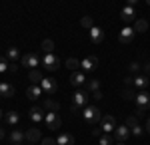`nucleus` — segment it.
<instances>
[{
	"label": "nucleus",
	"instance_id": "5701e85b",
	"mask_svg": "<svg viewBox=\"0 0 150 145\" xmlns=\"http://www.w3.org/2000/svg\"><path fill=\"white\" fill-rule=\"evenodd\" d=\"M12 96H14V86L2 82L0 84V98H12Z\"/></svg>",
	"mask_w": 150,
	"mask_h": 145
},
{
	"label": "nucleus",
	"instance_id": "20e7f679",
	"mask_svg": "<svg viewBox=\"0 0 150 145\" xmlns=\"http://www.w3.org/2000/svg\"><path fill=\"white\" fill-rule=\"evenodd\" d=\"M126 127L130 129V135L136 137V139H140V137L144 135V127L140 125V121H138L136 115H128L126 117Z\"/></svg>",
	"mask_w": 150,
	"mask_h": 145
},
{
	"label": "nucleus",
	"instance_id": "79ce46f5",
	"mask_svg": "<svg viewBox=\"0 0 150 145\" xmlns=\"http://www.w3.org/2000/svg\"><path fill=\"white\" fill-rule=\"evenodd\" d=\"M148 6H150V0H148Z\"/></svg>",
	"mask_w": 150,
	"mask_h": 145
},
{
	"label": "nucleus",
	"instance_id": "7ed1b4c3",
	"mask_svg": "<svg viewBox=\"0 0 150 145\" xmlns=\"http://www.w3.org/2000/svg\"><path fill=\"white\" fill-rule=\"evenodd\" d=\"M82 117H84V121L88 123V125H94V123H100L102 113H100V109L96 105H86L82 109Z\"/></svg>",
	"mask_w": 150,
	"mask_h": 145
},
{
	"label": "nucleus",
	"instance_id": "393cba45",
	"mask_svg": "<svg viewBox=\"0 0 150 145\" xmlns=\"http://www.w3.org/2000/svg\"><path fill=\"white\" fill-rule=\"evenodd\" d=\"M56 145H74V135L70 133H62L56 137Z\"/></svg>",
	"mask_w": 150,
	"mask_h": 145
},
{
	"label": "nucleus",
	"instance_id": "ea45409f",
	"mask_svg": "<svg viewBox=\"0 0 150 145\" xmlns=\"http://www.w3.org/2000/svg\"><path fill=\"white\" fill-rule=\"evenodd\" d=\"M114 145H124V143H114Z\"/></svg>",
	"mask_w": 150,
	"mask_h": 145
},
{
	"label": "nucleus",
	"instance_id": "aec40b11",
	"mask_svg": "<svg viewBox=\"0 0 150 145\" xmlns=\"http://www.w3.org/2000/svg\"><path fill=\"white\" fill-rule=\"evenodd\" d=\"M6 58H8V62H20L22 60V54H20V50L16 46H10L6 50Z\"/></svg>",
	"mask_w": 150,
	"mask_h": 145
},
{
	"label": "nucleus",
	"instance_id": "c85d7f7f",
	"mask_svg": "<svg viewBox=\"0 0 150 145\" xmlns=\"http://www.w3.org/2000/svg\"><path fill=\"white\" fill-rule=\"evenodd\" d=\"M146 30H148V22H146V20H142V18H140V20H136V22H134V32H146Z\"/></svg>",
	"mask_w": 150,
	"mask_h": 145
},
{
	"label": "nucleus",
	"instance_id": "b1692460",
	"mask_svg": "<svg viewBox=\"0 0 150 145\" xmlns=\"http://www.w3.org/2000/svg\"><path fill=\"white\" fill-rule=\"evenodd\" d=\"M4 117H6V123H8V125H16V123L20 121V113L16 112V109L6 112V115H4Z\"/></svg>",
	"mask_w": 150,
	"mask_h": 145
},
{
	"label": "nucleus",
	"instance_id": "39448f33",
	"mask_svg": "<svg viewBox=\"0 0 150 145\" xmlns=\"http://www.w3.org/2000/svg\"><path fill=\"white\" fill-rule=\"evenodd\" d=\"M40 64H42V68L46 70L48 74H52V72H56L60 68V60L54 54H44V58H40Z\"/></svg>",
	"mask_w": 150,
	"mask_h": 145
},
{
	"label": "nucleus",
	"instance_id": "72a5a7b5",
	"mask_svg": "<svg viewBox=\"0 0 150 145\" xmlns=\"http://www.w3.org/2000/svg\"><path fill=\"white\" fill-rule=\"evenodd\" d=\"M128 70H130L132 74H136V72H140V64H138V62H132V64L128 66Z\"/></svg>",
	"mask_w": 150,
	"mask_h": 145
},
{
	"label": "nucleus",
	"instance_id": "423d86ee",
	"mask_svg": "<svg viewBox=\"0 0 150 145\" xmlns=\"http://www.w3.org/2000/svg\"><path fill=\"white\" fill-rule=\"evenodd\" d=\"M134 105H138L140 112L148 109L150 107V91L148 89H140V91L134 93Z\"/></svg>",
	"mask_w": 150,
	"mask_h": 145
},
{
	"label": "nucleus",
	"instance_id": "6ab92c4d",
	"mask_svg": "<svg viewBox=\"0 0 150 145\" xmlns=\"http://www.w3.org/2000/svg\"><path fill=\"white\" fill-rule=\"evenodd\" d=\"M6 139H8V141H10L12 145H14V143H22L24 139H26V131H20V129H14V131H12V133L8 135Z\"/></svg>",
	"mask_w": 150,
	"mask_h": 145
},
{
	"label": "nucleus",
	"instance_id": "9d476101",
	"mask_svg": "<svg viewBox=\"0 0 150 145\" xmlns=\"http://www.w3.org/2000/svg\"><path fill=\"white\" fill-rule=\"evenodd\" d=\"M132 135H130V129L126 127V123H122V125H116L114 129V139L118 141V143H124L126 139H130Z\"/></svg>",
	"mask_w": 150,
	"mask_h": 145
},
{
	"label": "nucleus",
	"instance_id": "9b49d317",
	"mask_svg": "<svg viewBox=\"0 0 150 145\" xmlns=\"http://www.w3.org/2000/svg\"><path fill=\"white\" fill-rule=\"evenodd\" d=\"M80 68H82V72H84V74H90V72H94V70L98 68V58H96V56L84 58V60L80 62Z\"/></svg>",
	"mask_w": 150,
	"mask_h": 145
},
{
	"label": "nucleus",
	"instance_id": "c9c22d12",
	"mask_svg": "<svg viewBox=\"0 0 150 145\" xmlns=\"http://www.w3.org/2000/svg\"><path fill=\"white\" fill-rule=\"evenodd\" d=\"M144 131L150 133V117H146V123H144Z\"/></svg>",
	"mask_w": 150,
	"mask_h": 145
},
{
	"label": "nucleus",
	"instance_id": "c756f323",
	"mask_svg": "<svg viewBox=\"0 0 150 145\" xmlns=\"http://www.w3.org/2000/svg\"><path fill=\"white\" fill-rule=\"evenodd\" d=\"M42 52H44V54H54V42H52L50 38H46V40L42 42Z\"/></svg>",
	"mask_w": 150,
	"mask_h": 145
},
{
	"label": "nucleus",
	"instance_id": "58836bf2",
	"mask_svg": "<svg viewBox=\"0 0 150 145\" xmlns=\"http://www.w3.org/2000/svg\"><path fill=\"white\" fill-rule=\"evenodd\" d=\"M2 117H4V112H2V109H0V119H2Z\"/></svg>",
	"mask_w": 150,
	"mask_h": 145
},
{
	"label": "nucleus",
	"instance_id": "4c0bfd02",
	"mask_svg": "<svg viewBox=\"0 0 150 145\" xmlns=\"http://www.w3.org/2000/svg\"><path fill=\"white\" fill-rule=\"evenodd\" d=\"M4 137H6V135H4V129H2V127H0V141H2V139H4Z\"/></svg>",
	"mask_w": 150,
	"mask_h": 145
},
{
	"label": "nucleus",
	"instance_id": "a19ab883",
	"mask_svg": "<svg viewBox=\"0 0 150 145\" xmlns=\"http://www.w3.org/2000/svg\"><path fill=\"white\" fill-rule=\"evenodd\" d=\"M14 145H22V143H14Z\"/></svg>",
	"mask_w": 150,
	"mask_h": 145
},
{
	"label": "nucleus",
	"instance_id": "f8f14e48",
	"mask_svg": "<svg viewBox=\"0 0 150 145\" xmlns=\"http://www.w3.org/2000/svg\"><path fill=\"white\" fill-rule=\"evenodd\" d=\"M22 68H28V70H36L38 64H40V58L36 56V54H24L22 56Z\"/></svg>",
	"mask_w": 150,
	"mask_h": 145
},
{
	"label": "nucleus",
	"instance_id": "4468645a",
	"mask_svg": "<svg viewBox=\"0 0 150 145\" xmlns=\"http://www.w3.org/2000/svg\"><path fill=\"white\" fill-rule=\"evenodd\" d=\"M120 20L124 24H130V22H136V10L130 8V6H124L120 10Z\"/></svg>",
	"mask_w": 150,
	"mask_h": 145
},
{
	"label": "nucleus",
	"instance_id": "a878e982",
	"mask_svg": "<svg viewBox=\"0 0 150 145\" xmlns=\"http://www.w3.org/2000/svg\"><path fill=\"white\" fill-rule=\"evenodd\" d=\"M42 107H44V109H48V112H58V109H60V103L48 98V100L42 101Z\"/></svg>",
	"mask_w": 150,
	"mask_h": 145
},
{
	"label": "nucleus",
	"instance_id": "e433bc0d",
	"mask_svg": "<svg viewBox=\"0 0 150 145\" xmlns=\"http://www.w3.org/2000/svg\"><path fill=\"white\" fill-rule=\"evenodd\" d=\"M144 74H150V62H148V64H144Z\"/></svg>",
	"mask_w": 150,
	"mask_h": 145
},
{
	"label": "nucleus",
	"instance_id": "2eb2a0df",
	"mask_svg": "<svg viewBox=\"0 0 150 145\" xmlns=\"http://www.w3.org/2000/svg\"><path fill=\"white\" fill-rule=\"evenodd\" d=\"M28 117H30V121H34V123L44 121V112H42V105H32V107L28 109Z\"/></svg>",
	"mask_w": 150,
	"mask_h": 145
},
{
	"label": "nucleus",
	"instance_id": "1a4fd4ad",
	"mask_svg": "<svg viewBox=\"0 0 150 145\" xmlns=\"http://www.w3.org/2000/svg\"><path fill=\"white\" fill-rule=\"evenodd\" d=\"M70 86L74 89H80L86 86V74L84 72H72L70 74Z\"/></svg>",
	"mask_w": 150,
	"mask_h": 145
},
{
	"label": "nucleus",
	"instance_id": "dca6fc26",
	"mask_svg": "<svg viewBox=\"0 0 150 145\" xmlns=\"http://www.w3.org/2000/svg\"><path fill=\"white\" fill-rule=\"evenodd\" d=\"M40 88H42V91H46V93H54L58 89V84L54 78H50V76H44V79H42V84H40Z\"/></svg>",
	"mask_w": 150,
	"mask_h": 145
},
{
	"label": "nucleus",
	"instance_id": "f257e3e1",
	"mask_svg": "<svg viewBox=\"0 0 150 145\" xmlns=\"http://www.w3.org/2000/svg\"><path fill=\"white\" fill-rule=\"evenodd\" d=\"M124 84L128 88H134V89H148L150 88V78L146 74H136V76H128L124 78Z\"/></svg>",
	"mask_w": 150,
	"mask_h": 145
},
{
	"label": "nucleus",
	"instance_id": "f03ea898",
	"mask_svg": "<svg viewBox=\"0 0 150 145\" xmlns=\"http://www.w3.org/2000/svg\"><path fill=\"white\" fill-rule=\"evenodd\" d=\"M86 105H88V91L84 88L74 89V96H72V112L84 109Z\"/></svg>",
	"mask_w": 150,
	"mask_h": 145
},
{
	"label": "nucleus",
	"instance_id": "473e14b6",
	"mask_svg": "<svg viewBox=\"0 0 150 145\" xmlns=\"http://www.w3.org/2000/svg\"><path fill=\"white\" fill-rule=\"evenodd\" d=\"M80 26H82V28H86V30L90 32V30H92V18H90V16H84V18L80 20Z\"/></svg>",
	"mask_w": 150,
	"mask_h": 145
},
{
	"label": "nucleus",
	"instance_id": "2f4dec72",
	"mask_svg": "<svg viewBox=\"0 0 150 145\" xmlns=\"http://www.w3.org/2000/svg\"><path fill=\"white\" fill-rule=\"evenodd\" d=\"M98 143L100 145H114V137L112 135H102V137H98Z\"/></svg>",
	"mask_w": 150,
	"mask_h": 145
},
{
	"label": "nucleus",
	"instance_id": "37998d69",
	"mask_svg": "<svg viewBox=\"0 0 150 145\" xmlns=\"http://www.w3.org/2000/svg\"><path fill=\"white\" fill-rule=\"evenodd\" d=\"M28 145H34V143H28Z\"/></svg>",
	"mask_w": 150,
	"mask_h": 145
},
{
	"label": "nucleus",
	"instance_id": "412c9836",
	"mask_svg": "<svg viewBox=\"0 0 150 145\" xmlns=\"http://www.w3.org/2000/svg\"><path fill=\"white\" fill-rule=\"evenodd\" d=\"M26 139L30 141V143H38V141H42V133H40V129H36V127H32V129H28L26 131Z\"/></svg>",
	"mask_w": 150,
	"mask_h": 145
},
{
	"label": "nucleus",
	"instance_id": "bb28decb",
	"mask_svg": "<svg viewBox=\"0 0 150 145\" xmlns=\"http://www.w3.org/2000/svg\"><path fill=\"white\" fill-rule=\"evenodd\" d=\"M100 88H102V84H100V79H96V78H92L86 84V91H92V93L100 91Z\"/></svg>",
	"mask_w": 150,
	"mask_h": 145
},
{
	"label": "nucleus",
	"instance_id": "4be33fe9",
	"mask_svg": "<svg viewBox=\"0 0 150 145\" xmlns=\"http://www.w3.org/2000/svg\"><path fill=\"white\" fill-rule=\"evenodd\" d=\"M28 78H30V82H32L34 86H40V84H42V79H44V74L36 68V70H30V72H28Z\"/></svg>",
	"mask_w": 150,
	"mask_h": 145
},
{
	"label": "nucleus",
	"instance_id": "cd10ccee",
	"mask_svg": "<svg viewBox=\"0 0 150 145\" xmlns=\"http://www.w3.org/2000/svg\"><path fill=\"white\" fill-rule=\"evenodd\" d=\"M66 68L72 70V72H80V62H78L76 58H68V60H66Z\"/></svg>",
	"mask_w": 150,
	"mask_h": 145
},
{
	"label": "nucleus",
	"instance_id": "6e6552de",
	"mask_svg": "<svg viewBox=\"0 0 150 145\" xmlns=\"http://www.w3.org/2000/svg\"><path fill=\"white\" fill-rule=\"evenodd\" d=\"M44 121H46V127L50 131H56V129H60V125H62V119H60V115L56 112H48L44 115Z\"/></svg>",
	"mask_w": 150,
	"mask_h": 145
},
{
	"label": "nucleus",
	"instance_id": "a211bd4d",
	"mask_svg": "<svg viewBox=\"0 0 150 145\" xmlns=\"http://www.w3.org/2000/svg\"><path fill=\"white\" fill-rule=\"evenodd\" d=\"M26 96H28V100H32V101H38L40 100V96H42V88L40 86H30V88L26 89Z\"/></svg>",
	"mask_w": 150,
	"mask_h": 145
},
{
	"label": "nucleus",
	"instance_id": "7c9ffc66",
	"mask_svg": "<svg viewBox=\"0 0 150 145\" xmlns=\"http://www.w3.org/2000/svg\"><path fill=\"white\" fill-rule=\"evenodd\" d=\"M10 70V62L6 56H0V74H6Z\"/></svg>",
	"mask_w": 150,
	"mask_h": 145
},
{
	"label": "nucleus",
	"instance_id": "f704fd0d",
	"mask_svg": "<svg viewBox=\"0 0 150 145\" xmlns=\"http://www.w3.org/2000/svg\"><path fill=\"white\" fill-rule=\"evenodd\" d=\"M42 145H56V141L50 137H42Z\"/></svg>",
	"mask_w": 150,
	"mask_h": 145
},
{
	"label": "nucleus",
	"instance_id": "0eeeda50",
	"mask_svg": "<svg viewBox=\"0 0 150 145\" xmlns=\"http://www.w3.org/2000/svg\"><path fill=\"white\" fill-rule=\"evenodd\" d=\"M116 129V119L112 115H102V119H100V131L104 135H112Z\"/></svg>",
	"mask_w": 150,
	"mask_h": 145
},
{
	"label": "nucleus",
	"instance_id": "ddd939ff",
	"mask_svg": "<svg viewBox=\"0 0 150 145\" xmlns=\"http://www.w3.org/2000/svg\"><path fill=\"white\" fill-rule=\"evenodd\" d=\"M134 28L132 26H124L122 30H120V34H118V40L122 42V44H130L132 40H134Z\"/></svg>",
	"mask_w": 150,
	"mask_h": 145
},
{
	"label": "nucleus",
	"instance_id": "f3484780",
	"mask_svg": "<svg viewBox=\"0 0 150 145\" xmlns=\"http://www.w3.org/2000/svg\"><path fill=\"white\" fill-rule=\"evenodd\" d=\"M90 42L92 44H100L104 40V32H102V28H98V26H92V30H90Z\"/></svg>",
	"mask_w": 150,
	"mask_h": 145
}]
</instances>
